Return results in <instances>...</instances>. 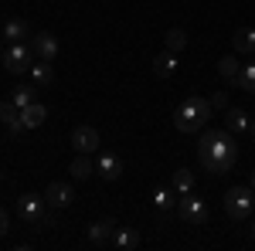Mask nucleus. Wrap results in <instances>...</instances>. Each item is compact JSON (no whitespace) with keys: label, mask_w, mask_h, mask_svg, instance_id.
I'll return each mask as SVG.
<instances>
[{"label":"nucleus","mask_w":255,"mask_h":251,"mask_svg":"<svg viewBox=\"0 0 255 251\" xmlns=\"http://www.w3.org/2000/svg\"><path fill=\"white\" fill-rule=\"evenodd\" d=\"M197 160L211 176L228 173L238 160V146H235L232 129H204L201 143H197Z\"/></svg>","instance_id":"nucleus-1"},{"label":"nucleus","mask_w":255,"mask_h":251,"mask_svg":"<svg viewBox=\"0 0 255 251\" xmlns=\"http://www.w3.org/2000/svg\"><path fill=\"white\" fill-rule=\"evenodd\" d=\"M211 112H215V105H211V98L204 95H187L180 105H177L174 112V126L180 129V133H201L204 126H208V119H211Z\"/></svg>","instance_id":"nucleus-2"},{"label":"nucleus","mask_w":255,"mask_h":251,"mask_svg":"<svg viewBox=\"0 0 255 251\" xmlns=\"http://www.w3.org/2000/svg\"><path fill=\"white\" fill-rule=\"evenodd\" d=\"M255 211V190L252 187H228L225 193V214L232 221H245Z\"/></svg>","instance_id":"nucleus-3"},{"label":"nucleus","mask_w":255,"mask_h":251,"mask_svg":"<svg viewBox=\"0 0 255 251\" xmlns=\"http://www.w3.org/2000/svg\"><path fill=\"white\" fill-rule=\"evenodd\" d=\"M0 61H3V68H7L10 75H24V72H31V65H34V48L24 44V41H10Z\"/></svg>","instance_id":"nucleus-4"},{"label":"nucleus","mask_w":255,"mask_h":251,"mask_svg":"<svg viewBox=\"0 0 255 251\" xmlns=\"http://www.w3.org/2000/svg\"><path fill=\"white\" fill-rule=\"evenodd\" d=\"M177 214H180V221H187V224H204V221H208V204H204L201 197H194V193H180Z\"/></svg>","instance_id":"nucleus-5"},{"label":"nucleus","mask_w":255,"mask_h":251,"mask_svg":"<svg viewBox=\"0 0 255 251\" xmlns=\"http://www.w3.org/2000/svg\"><path fill=\"white\" fill-rule=\"evenodd\" d=\"M44 211H48V200L38 197V193H24V197L17 200V214H20L24 224H41Z\"/></svg>","instance_id":"nucleus-6"},{"label":"nucleus","mask_w":255,"mask_h":251,"mask_svg":"<svg viewBox=\"0 0 255 251\" xmlns=\"http://www.w3.org/2000/svg\"><path fill=\"white\" fill-rule=\"evenodd\" d=\"M44 200H48V207H51V211H65V207L75 200V190H72V183H65V180H55V183H48V190H44Z\"/></svg>","instance_id":"nucleus-7"},{"label":"nucleus","mask_w":255,"mask_h":251,"mask_svg":"<svg viewBox=\"0 0 255 251\" xmlns=\"http://www.w3.org/2000/svg\"><path fill=\"white\" fill-rule=\"evenodd\" d=\"M31 48H34V55L41 61H55L58 58V38L51 34V31H38V34H31Z\"/></svg>","instance_id":"nucleus-8"},{"label":"nucleus","mask_w":255,"mask_h":251,"mask_svg":"<svg viewBox=\"0 0 255 251\" xmlns=\"http://www.w3.org/2000/svg\"><path fill=\"white\" fill-rule=\"evenodd\" d=\"M72 146H75V153H99V133L92 126H75L72 129Z\"/></svg>","instance_id":"nucleus-9"},{"label":"nucleus","mask_w":255,"mask_h":251,"mask_svg":"<svg viewBox=\"0 0 255 251\" xmlns=\"http://www.w3.org/2000/svg\"><path fill=\"white\" fill-rule=\"evenodd\" d=\"M0 122H3V129L10 136H20L27 126H24V119H20V109L7 98V102H0Z\"/></svg>","instance_id":"nucleus-10"},{"label":"nucleus","mask_w":255,"mask_h":251,"mask_svg":"<svg viewBox=\"0 0 255 251\" xmlns=\"http://www.w3.org/2000/svg\"><path fill=\"white\" fill-rule=\"evenodd\" d=\"M96 173L102 176V180H119L123 176V163H119V156L116 153H99L96 156Z\"/></svg>","instance_id":"nucleus-11"},{"label":"nucleus","mask_w":255,"mask_h":251,"mask_svg":"<svg viewBox=\"0 0 255 251\" xmlns=\"http://www.w3.org/2000/svg\"><path fill=\"white\" fill-rule=\"evenodd\" d=\"M139 241H143V238H139L136 228H116V231H113V238H109V245H113V248H119V251H136Z\"/></svg>","instance_id":"nucleus-12"},{"label":"nucleus","mask_w":255,"mask_h":251,"mask_svg":"<svg viewBox=\"0 0 255 251\" xmlns=\"http://www.w3.org/2000/svg\"><path fill=\"white\" fill-rule=\"evenodd\" d=\"M232 44L238 55H255V27H238L232 34Z\"/></svg>","instance_id":"nucleus-13"},{"label":"nucleus","mask_w":255,"mask_h":251,"mask_svg":"<svg viewBox=\"0 0 255 251\" xmlns=\"http://www.w3.org/2000/svg\"><path fill=\"white\" fill-rule=\"evenodd\" d=\"M113 231H116V224H113L109 217H102L96 224H89V241H92V245H109Z\"/></svg>","instance_id":"nucleus-14"},{"label":"nucleus","mask_w":255,"mask_h":251,"mask_svg":"<svg viewBox=\"0 0 255 251\" xmlns=\"http://www.w3.org/2000/svg\"><path fill=\"white\" fill-rule=\"evenodd\" d=\"M174 72H177V55L163 48L157 58H153V75H157V78H170Z\"/></svg>","instance_id":"nucleus-15"},{"label":"nucleus","mask_w":255,"mask_h":251,"mask_svg":"<svg viewBox=\"0 0 255 251\" xmlns=\"http://www.w3.org/2000/svg\"><path fill=\"white\" fill-rule=\"evenodd\" d=\"M3 38H7V44H10V41L31 38V24H27L24 17H10L7 24H3Z\"/></svg>","instance_id":"nucleus-16"},{"label":"nucleus","mask_w":255,"mask_h":251,"mask_svg":"<svg viewBox=\"0 0 255 251\" xmlns=\"http://www.w3.org/2000/svg\"><path fill=\"white\" fill-rule=\"evenodd\" d=\"M68 173L75 176V180H89V176L96 173V163H92V153H79L75 160H72Z\"/></svg>","instance_id":"nucleus-17"},{"label":"nucleus","mask_w":255,"mask_h":251,"mask_svg":"<svg viewBox=\"0 0 255 251\" xmlns=\"http://www.w3.org/2000/svg\"><path fill=\"white\" fill-rule=\"evenodd\" d=\"M225 129H232V133H249V126H252V119L245 109H225Z\"/></svg>","instance_id":"nucleus-18"},{"label":"nucleus","mask_w":255,"mask_h":251,"mask_svg":"<svg viewBox=\"0 0 255 251\" xmlns=\"http://www.w3.org/2000/svg\"><path fill=\"white\" fill-rule=\"evenodd\" d=\"M20 119H24V126H27V129H38L41 122L48 119V109H44L41 102H31V105H24V109H20Z\"/></svg>","instance_id":"nucleus-19"},{"label":"nucleus","mask_w":255,"mask_h":251,"mask_svg":"<svg viewBox=\"0 0 255 251\" xmlns=\"http://www.w3.org/2000/svg\"><path fill=\"white\" fill-rule=\"evenodd\" d=\"M235 85L242 88V92H249V95H255V61H249V65H242V72H238Z\"/></svg>","instance_id":"nucleus-20"},{"label":"nucleus","mask_w":255,"mask_h":251,"mask_svg":"<svg viewBox=\"0 0 255 251\" xmlns=\"http://www.w3.org/2000/svg\"><path fill=\"white\" fill-rule=\"evenodd\" d=\"M31 78H34V85H51V82H55V68H51V61L31 65Z\"/></svg>","instance_id":"nucleus-21"},{"label":"nucleus","mask_w":255,"mask_h":251,"mask_svg":"<svg viewBox=\"0 0 255 251\" xmlns=\"http://www.w3.org/2000/svg\"><path fill=\"white\" fill-rule=\"evenodd\" d=\"M174 204H177V197H174V187H160L157 193H153V207L157 211H174Z\"/></svg>","instance_id":"nucleus-22"},{"label":"nucleus","mask_w":255,"mask_h":251,"mask_svg":"<svg viewBox=\"0 0 255 251\" xmlns=\"http://www.w3.org/2000/svg\"><path fill=\"white\" fill-rule=\"evenodd\" d=\"M10 102H14L17 109L31 105V102H38V95H34V85H17V88L10 92Z\"/></svg>","instance_id":"nucleus-23"},{"label":"nucleus","mask_w":255,"mask_h":251,"mask_svg":"<svg viewBox=\"0 0 255 251\" xmlns=\"http://www.w3.org/2000/svg\"><path fill=\"white\" fill-rule=\"evenodd\" d=\"M163 44H167V51H180V48H187V31H180V27H170L167 31V38H163Z\"/></svg>","instance_id":"nucleus-24"},{"label":"nucleus","mask_w":255,"mask_h":251,"mask_svg":"<svg viewBox=\"0 0 255 251\" xmlns=\"http://www.w3.org/2000/svg\"><path fill=\"white\" fill-rule=\"evenodd\" d=\"M238 72H242L238 58H228V55H225V58L218 61V75L225 78V82H235V78H238Z\"/></svg>","instance_id":"nucleus-25"},{"label":"nucleus","mask_w":255,"mask_h":251,"mask_svg":"<svg viewBox=\"0 0 255 251\" xmlns=\"http://www.w3.org/2000/svg\"><path fill=\"white\" fill-rule=\"evenodd\" d=\"M170 187H174V193H191L194 190V173H191V170H177Z\"/></svg>","instance_id":"nucleus-26"},{"label":"nucleus","mask_w":255,"mask_h":251,"mask_svg":"<svg viewBox=\"0 0 255 251\" xmlns=\"http://www.w3.org/2000/svg\"><path fill=\"white\" fill-rule=\"evenodd\" d=\"M211 105H215V109H228V95H225V92H215V95H211Z\"/></svg>","instance_id":"nucleus-27"},{"label":"nucleus","mask_w":255,"mask_h":251,"mask_svg":"<svg viewBox=\"0 0 255 251\" xmlns=\"http://www.w3.org/2000/svg\"><path fill=\"white\" fill-rule=\"evenodd\" d=\"M7 231H10V217H7V211L0 207V238H3Z\"/></svg>","instance_id":"nucleus-28"},{"label":"nucleus","mask_w":255,"mask_h":251,"mask_svg":"<svg viewBox=\"0 0 255 251\" xmlns=\"http://www.w3.org/2000/svg\"><path fill=\"white\" fill-rule=\"evenodd\" d=\"M249 187H252V190H255V170H252V180H249Z\"/></svg>","instance_id":"nucleus-29"},{"label":"nucleus","mask_w":255,"mask_h":251,"mask_svg":"<svg viewBox=\"0 0 255 251\" xmlns=\"http://www.w3.org/2000/svg\"><path fill=\"white\" fill-rule=\"evenodd\" d=\"M249 133H252V139H255V122H252V126H249Z\"/></svg>","instance_id":"nucleus-30"},{"label":"nucleus","mask_w":255,"mask_h":251,"mask_svg":"<svg viewBox=\"0 0 255 251\" xmlns=\"http://www.w3.org/2000/svg\"><path fill=\"white\" fill-rule=\"evenodd\" d=\"M3 51H7V48H3V44H0V58H3Z\"/></svg>","instance_id":"nucleus-31"},{"label":"nucleus","mask_w":255,"mask_h":251,"mask_svg":"<svg viewBox=\"0 0 255 251\" xmlns=\"http://www.w3.org/2000/svg\"><path fill=\"white\" fill-rule=\"evenodd\" d=\"M252 241H255V224H252Z\"/></svg>","instance_id":"nucleus-32"},{"label":"nucleus","mask_w":255,"mask_h":251,"mask_svg":"<svg viewBox=\"0 0 255 251\" xmlns=\"http://www.w3.org/2000/svg\"><path fill=\"white\" fill-rule=\"evenodd\" d=\"M0 183H3V173H0Z\"/></svg>","instance_id":"nucleus-33"}]
</instances>
